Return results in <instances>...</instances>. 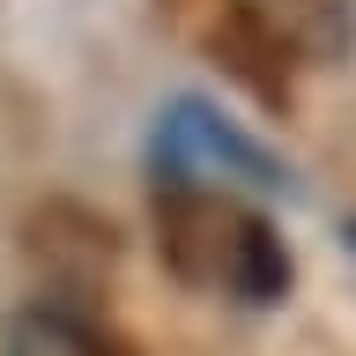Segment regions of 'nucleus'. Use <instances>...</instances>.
I'll return each mask as SVG.
<instances>
[{
	"instance_id": "obj_1",
	"label": "nucleus",
	"mask_w": 356,
	"mask_h": 356,
	"mask_svg": "<svg viewBox=\"0 0 356 356\" xmlns=\"http://www.w3.org/2000/svg\"><path fill=\"white\" fill-rule=\"evenodd\" d=\"M156 245H163L178 282L238 297V305H275L289 289V252L275 238V222L208 178L156 186Z\"/></svg>"
},
{
	"instance_id": "obj_2",
	"label": "nucleus",
	"mask_w": 356,
	"mask_h": 356,
	"mask_svg": "<svg viewBox=\"0 0 356 356\" xmlns=\"http://www.w3.org/2000/svg\"><path fill=\"white\" fill-rule=\"evenodd\" d=\"M156 163L171 178H252V186H282V163L267 149H252L245 134H230L216 119V111H200V104H171V119H163V134H156Z\"/></svg>"
},
{
	"instance_id": "obj_3",
	"label": "nucleus",
	"mask_w": 356,
	"mask_h": 356,
	"mask_svg": "<svg viewBox=\"0 0 356 356\" xmlns=\"http://www.w3.org/2000/svg\"><path fill=\"white\" fill-rule=\"evenodd\" d=\"M230 15L267 44V52H289V60L327 67L356 44V0H230Z\"/></svg>"
},
{
	"instance_id": "obj_4",
	"label": "nucleus",
	"mask_w": 356,
	"mask_h": 356,
	"mask_svg": "<svg viewBox=\"0 0 356 356\" xmlns=\"http://www.w3.org/2000/svg\"><path fill=\"white\" fill-rule=\"evenodd\" d=\"M0 356H119V349H111L89 319H74V312H60V305H30V312H15V319H8Z\"/></svg>"
}]
</instances>
